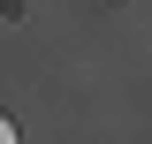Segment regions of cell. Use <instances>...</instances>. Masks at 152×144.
I'll use <instances>...</instances> for the list:
<instances>
[{
	"instance_id": "6da1fadb",
	"label": "cell",
	"mask_w": 152,
	"mask_h": 144,
	"mask_svg": "<svg viewBox=\"0 0 152 144\" xmlns=\"http://www.w3.org/2000/svg\"><path fill=\"white\" fill-rule=\"evenodd\" d=\"M0 144H15V121H8V114H0Z\"/></svg>"
}]
</instances>
